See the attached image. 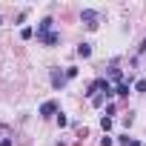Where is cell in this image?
Segmentation results:
<instances>
[{
	"instance_id": "1",
	"label": "cell",
	"mask_w": 146,
	"mask_h": 146,
	"mask_svg": "<svg viewBox=\"0 0 146 146\" xmlns=\"http://www.w3.org/2000/svg\"><path fill=\"white\" fill-rule=\"evenodd\" d=\"M80 20L86 23V29H98V12H92V9H86V12L80 15Z\"/></svg>"
},
{
	"instance_id": "2",
	"label": "cell",
	"mask_w": 146,
	"mask_h": 146,
	"mask_svg": "<svg viewBox=\"0 0 146 146\" xmlns=\"http://www.w3.org/2000/svg\"><path fill=\"white\" fill-rule=\"evenodd\" d=\"M57 109H60V106H57V100H46V103L40 106V117H52Z\"/></svg>"
},
{
	"instance_id": "3",
	"label": "cell",
	"mask_w": 146,
	"mask_h": 146,
	"mask_svg": "<svg viewBox=\"0 0 146 146\" xmlns=\"http://www.w3.org/2000/svg\"><path fill=\"white\" fill-rule=\"evenodd\" d=\"M63 83H66V72H57V69H54V72H52V86H54V89H63Z\"/></svg>"
},
{
	"instance_id": "4",
	"label": "cell",
	"mask_w": 146,
	"mask_h": 146,
	"mask_svg": "<svg viewBox=\"0 0 146 146\" xmlns=\"http://www.w3.org/2000/svg\"><path fill=\"white\" fill-rule=\"evenodd\" d=\"M37 40L46 43V46H54V43L60 40V35H57V32H49V35H37Z\"/></svg>"
},
{
	"instance_id": "5",
	"label": "cell",
	"mask_w": 146,
	"mask_h": 146,
	"mask_svg": "<svg viewBox=\"0 0 146 146\" xmlns=\"http://www.w3.org/2000/svg\"><path fill=\"white\" fill-rule=\"evenodd\" d=\"M78 54H80V57H92V46H89V43H80V46H78Z\"/></svg>"
},
{
	"instance_id": "6",
	"label": "cell",
	"mask_w": 146,
	"mask_h": 146,
	"mask_svg": "<svg viewBox=\"0 0 146 146\" xmlns=\"http://www.w3.org/2000/svg\"><path fill=\"white\" fill-rule=\"evenodd\" d=\"M115 95L126 98V95H129V83H126V80H123V83H117V86H115Z\"/></svg>"
},
{
	"instance_id": "7",
	"label": "cell",
	"mask_w": 146,
	"mask_h": 146,
	"mask_svg": "<svg viewBox=\"0 0 146 146\" xmlns=\"http://www.w3.org/2000/svg\"><path fill=\"white\" fill-rule=\"evenodd\" d=\"M20 37H23V40H32V37H35V29H29V26H26V29L20 32Z\"/></svg>"
},
{
	"instance_id": "8",
	"label": "cell",
	"mask_w": 146,
	"mask_h": 146,
	"mask_svg": "<svg viewBox=\"0 0 146 146\" xmlns=\"http://www.w3.org/2000/svg\"><path fill=\"white\" fill-rule=\"evenodd\" d=\"M106 98H109V95H95V98H92V103H95V106H100Z\"/></svg>"
},
{
	"instance_id": "9",
	"label": "cell",
	"mask_w": 146,
	"mask_h": 146,
	"mask_svg": "<svg viewBox=\"0 0 146 146\" xmlns=\"http://www.w3.org/2000/svg\"><path fill=\"white\" fill-rule=\"evenodd\" d=\"M100 126H103V132H109V129H112V117H103V120H100Z\"/></svg>"
},
{
	"instance_id": "10",
	"label": "cell",
	"mask_w": 146,
	"mask_h": 146,
	"mask_svg": "<svg viewBox=\"0 0 146 146\" xmlns=\"http://www.w3.org/2000/svg\"><path fill=\"white\" fill-rule=\"evenodd\" d=\"M137 92H146V80H137V86H135Z\"/></svg>"
},
{
	"instance_id": "11",
	"label": "cell",
	"mask_w": 146,
	"mask_h": 146,
	"mask_svg": "<svg viewBox=\"0 0 146 146\" xmlns=\"http://www.w3.org/2000/svg\"><path fill=\"white\" fill-rule=\"evenodd\" d=\"M0 146H15V143H12V140L6 137V140H0Z\"/></svg>"
},
{
	"instance_id": "12",
	"label": "cell",
	"mask_w": 146,
	"mask_h": 146,
	"mask_svg": "<svg viewBox=\"0 0 146 146\" xmlns=\"http://www.w3.org/2000/svg\"><path fill=\"white\" fill-rule=\"evenodd\" d=\"M0 23H3V17H0Z\"/></svg>"
}]
</instances>
